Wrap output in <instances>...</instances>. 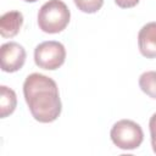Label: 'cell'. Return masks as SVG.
Here are the masks:
<instances>
[{
  "mask_svg": "<svg viewBox=\"0 0 156 156\" xmlns=\"http://www.w3.org/2000/svg\"><path fill=\"white\" fill-rule=\"evenodd\" d=\"M23 95L35 121L51 123L61 115L58 88L52 78L40 73L29 74L23 83Z\"/></svg>",
  "mask_w": 156,
  "mask_h": 156,
  "instance_id": "6da1fadb",
  "label": "cell"
},
{
  "mask_svg": "<svg viewBox=\"0 0 156 156\" xmlns=\"http://www.w3.org/2000/svg\"><path fill=\"white\" fill-rule=\"evenodd\" d=\"M71 12L61 0L46 1L38 12V26L44 33L56 34L62 32L69 23Z\"/></svg>",
  "mask_w": 156,
  "mask_h": 156,
  "instance_id": "7a4b0ae2",
  "label": "cell"
},
{
  "mask_svg": "<svg viewBox=\"0 0 156 156\" xmlns=\"http://www.w3.org/2000/svg\"><path fill=\"white\" fill-rule=\"evenodd\" d=\"M112 143L122 150H134L144 140L141 127L132 119H121L113 124L110 132Z\"/></svg>",
  "mask_w": 156,
  "mask_h": 156,
  "instance_id": "3957f363",
  "label": "cell"
},
{
  "mask_svg": "<svg viewBox=\"0 0 156 156\" xmlns=\"http://www.w3.org/2000/svg\"><path fill=\"white\" fill-rule=\"evenodd\" d=\"M66 60V49L60 41H43L34 49V62L39 68L54 71L60 68Z\"/></svg>",
  "mask_w": 156,
  "mask_h": 156,
  "instance_id": "277c9868",
  "label": "cell"
},
{
  "mask_svg": "<svg viewBox=\"0 0 156 156\" xmlns=\"http://www.w3.org/2000/svg\"><path fill=\"white\" fill-rule=\"evenodd\" d=\"M26 50L16 41H9L0 48L1 69L7 73L20 71L26 62Z\"/></svg>",
  "mask_w": 156,
  "mask_h": 156,
  "instance_id": "5b68a950",
  "label": "cell"
},
{
  "mask_svg": "<svg viewBox=\"0 0 156 156\" xmlns=\"http://www.w3.org/2000/svg\"><path fill=\"white\" fill-rule=\"evenodd\" d=\"M138 46L144 57H156V22H149L139 30Z\"/></svg>",
  "mask_w": 156,
  "mask_h": 156,
  "instance_id": "8992f818",
  "label": "cell"
},
{
  "mask_svg": "<svg viewBox=\"0 0 156 156\" xmlns=\"http://www.w3.org/2000/svg\"><path fill=\"white\" fill-rule=\"evenodd\" d=\"M23 24V15L20 11H9L0 17V34L4 38H12L18 34Z\"/></svg>",
  "mask_w": 156,
  "mask_h": 156,
  "instance_id": "52a82bcc",
  "label": "cell"
},
{
  "mask_svg": "<svg viewBox=\"0 0 156 156\" xmlns=\"http://www.w3.org/2000/svg\"><path fill=\"white\" fill-rule=\"evenodd\" d=\"M17 105V96L16 93L6 87V85H1L0 87V116L1 118H5L7 116H10Z\"/></svg>",
  "mask_w": 156,
  "mask_h": 156,
  "instance_id": "ba28073f",
  "label": "cell"
},
{
  "mask_svg": "<svg viewBox=\"0 0 156 156\" xmlns=\"http://www.w3.org/2000/svg\"><path fill=\"white\" fill-rule=\"evenodd\" d=\"M140 89L152 99H156V71L144 72L139 78Z\"/></svg>",
  "mask_w": 156,
  "mask_h": 156,
  "instance_id": "9c48e42d",
  "label": "cell"
},
{
  "mask_svg": "<svg viewBox=\"0 0 156 156\" xmlns=\"http://www.w3.org/2000/svg\"><path fill=\"white\" fill-rule=\"evenodd\" d=\"M73 1L78 7V10L85 13H95L104 5V0H73Z\"/></svg>",
  "mask_w": 156,
  "mask_h": 156,
  "instance_id": "30bf717a",
  "label": "cell"
},
{
  "mask_svg": "<svg viewBox=\"0 0 156 156\" xmlns=\"http://www.w3.org/2000/svg\"><path fill=\"white\" fill-rule=\"evenodd\" d=\"M149 129H150V135H151V146L154 152L156 154V112L151 116L149 121Z\"/></svg>",
  "mask_w": 156,
  "mask_h": 156,
  "instance_id": "8fae6325",
  "label": "cell"
},
{
  "mask_svg": "<svg viewBox=\"0 0 156 156\" xmlns=\"http://www.w3.org/2000/svg\"><path fill=\"white\" fill-rule=\"evenodd\" d=\"M140 0H115L116 5L119 6L121 9H130L134 7L139 4Z\"/></svg>",
  "mask_w": 156,
  "mask_h": 156,
  "instance_id": "7c38bea8",
  "label": "cell"
},
{
  "mask_svg": "<svg viewBox=\"0 0 156 156\" xmlns=\"http://www.w3.org/2000/svg\"><path fill=\"white\" fill-rule=\"evenodd\" d=\"M24 1H27V2H35V1H38V0H24Z\"/></svg>",
  "mask_w": 156,
  "mask_h": 156,
  "instance_id": "4fadbf2b",
  "label": "cell"
}]
</instances>
